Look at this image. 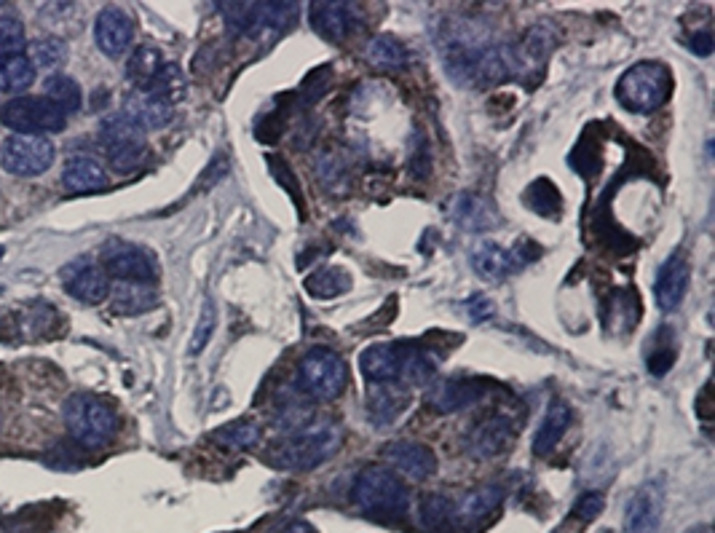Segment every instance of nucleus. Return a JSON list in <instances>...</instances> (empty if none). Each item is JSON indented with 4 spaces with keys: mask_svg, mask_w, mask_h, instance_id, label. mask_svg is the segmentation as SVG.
<instances>
[{
    "mask_svg": "<svg viewBox=\"0 0 715 533\" xmlns=\"http://www.w3.org/2000/svg\"><path fill=\"white\" fill-rule=\"evenodd\" d=\"M686 533H713V528H710V525H697V528H691V531Z\"/></svg>",
    "mask_w": 715,
    "mask_h": 533,
    "instance_id": "864d4df0",
    "label": "nucleus"
},
{
    "mask_svg": "<svg viewBox=\"0 0 715 533\" xmlns=\"http://www.w3.org/2000/svg\"><path fill=\"white\" fill-rule=\"evenodd\" d=\"M220 14L225 19L228 35L239 38V35L250 33V19H252V3H223Z\"/></svg>",
    "mask_w": 715,
    "mask_h": 533,
    "instance_id": "a19ab883",
    "label": "nucleus"
},
{
    "mask_svg": "<svg viewBox=\"0 0 715 533\" xmlns=\"http://www.w3.org/2000/svg\"><path fill=\"white\" fill-rule=\"evenodd\" d=\"M568 426H571V408H568V402L563 400L549 402L539 432H536V437H533V453H536L539 459H547L549 453L558 448V442L566 437Z\"/></svg>",
    "mask_w": 715,
    "mask_h": 533,
    "instance_id": "a878e982",
    "label": "nucleus"
},
{
    "mask_svg": "<svg viewBox=\"0 0 715 533\" xmlns=\"http://www.w3.org/2000/svg\"><path fill=\"white\" fill-rule=\"evenodd\" d=\"M298 386L308 400H338L349 386V365L333 349H308L298 362Z\"/></svg>",
    "mask_w": 715,
    "mask_h": 533,
    "instance_id": "423d86ee",
    "label": "nucleus"
},
{
    "mask_svg": "<svg viewBox=\"0 0 715 533\" xmlns=\"http://www.w3.org/2000/svg\"><path fill=\"white\" fill-rule=\"evenodd\" d=\"M282 129H284L282 118H276V113H271V116H266L258 124V140L276 142L279 137H282Z\"/></svg>",
    "mask_w": 715,
    "mask_h": 533,
    "instance_id": "09e8293b",
    "label": "nucleus"
},
{
    "mask_svg": "<svg viewBox=\"0 0 715 533\" xmlns=\"http://www.w3.org/2000/svg\"><path fill=\"white\" fill-rule=\"evenodd\" d=\"M43 97L54 105V108L59 110V113H65V116H70V113H75V110L81 108V102H84V92H81V86L75 84L73 78L65 73H54L46 78V84H43Z\"/></svg>",
    "mask_w": 715,
    "mask_h": 533,
    "instance_id": "c85d7f7f",
    "label": "nucleus"
},
{
    "mask_svg": "<svg viewBox=\"0 0 715 533\" xmlns=\"http://www.w3.org/2000/svg\"><path fill=\"white\" fill-rule=\"evenodd\" d=\"M0 121L14 129V134H49L62 132L67 126V116L59 113L46 97H14L0 110Z\"/></svg>",
    "mask_w": 715,
    "mask_h": 533,
    "instance_id": "1a4fd4ad",
    "label": "nucleus"
},
{
    "mask_svg": "<svg viewBox=\"0 0 715 533\" xmlns=\"http://www.w3.org/2000/svg\"><path fill=\"white\" fill-rule=\"evenodd\" d=\"M333 84V67H316L314 73H308V78L303 81V89H300V100L303 105H314L327 94Z\"/></svg>",
    "mask_w": 715,
    "mask_h": 533,
    "instance_id": "79ce46f5",
    "label": "nucleus"
},
{
    "mask_svg": "<svg viewBox=\"0 0 715 533\" xmlns=\"http://www.w3.org/2000/svg\"><path fill=\"white\" fill-rule=\"evenodd\" d=\"M124 116L132 118L142 132H148V129H164L172 121V108L145 89H134L124 102Z\"/></svg>",
    "mask_w": 715,
    "mask_h": 533,
    "instance_id": "393cba45",
    "label": "nucleus"
},
{
    "mask_svg": "<svg viewBox=\"0 0 715 533\" xmlns=\"http://www.w3.org/2000/svg\"><path fill=\"white\" fill-rule=\"evenodd\" d=\"M501 504H504V488L499 483L477 485L466 496H461L458 504H453V520L466 528H477L488 517L496 515Z\"/></svg>",
    "mask_w": 715,
    "mask_h": 533,
    "instance_id": "6ab92c4d",
    "label": "nucleus"
},
{
    "mask_svg": "<svg viewBox=\"0 0 715 533\" xmlns=\"http://www.w3.org/2000/svg\"><path fill=\"white\" fill-rule=\"evenodd\" d=\"M94 38H97V46H100L105 57H124L134 41L132 17L124 9H118V6L102 9L97 14V22H94Z\"/></svg>",
    "mask_w": 715,
    "mask_h": 533,
    "instance_id": "f3484780",
    "label": "nucleus"
},
{
    "mask_svg": "<svg viewBox=\"0 0 715 533\" xmlns=\"http://www.w3.org/2000/svg\"><path fill=\"white\" fill-rule=\"evenodd\" d=\"M62 185L67 193H97L108 188V172L100 161L89 156H73L62 169Z\"/></svg>",
    "mask_w": 715,
    "mask_h": 533,
    "instance_id": "b1692460",
    "label": "nucleus"
},
{
    "mask_svg": "<svg viewBox=\"0 0 715 533\" xmlns=\"http://www.w3.org/2000/svg\"><path fill=\"white\" fill-rule=\"evenodd\" d=\"M351 499L359 507V512H365L373 520H383V523L402 520L410 509L408 485L402 483L394 469L378 467V464L359 472Z\"/></svg>",
    "mask_w": 715,
    "mask_h": 533,
    "instance_id": "7ed1b4c3",
    "label": "nucleus"
},
{
    "mask_svg": "<svg viewBox=\"0 0 715 533\" xmlns=\"http://www.w3.org/2000/svg\"><path fill=\"white\" fill-rule=\"evenodd\" d=\"M351 290V276L338 266L316 268L314 274L306 279V292L314 298H338L343 292Z\"/></svg>",
    "mask_w": 715,
    "mask_h": 533,
    "instance_id": "c756f323",
    "label": "nucleus"
},
{
    "mask_svg": "<svg viewBox=\"0 0 715 533\" xmlns=\"http://www.w3.org/2000/svg\"><path fill=\"white\" fill-rule=\"evenodd\" d=\"M662 515H665V488L659 480H649L632 493L630 504L624 509L622 533H657Z\"/></svg>",
    "mask_w": 715,
    "mask_h": 533,
    "instance_id": "ddd939ff",
    "label": "nucleus"
},
{
    "mask_svg": "<svg viewBox=\"0 0 715 533\" xmlns=\"http://www.w3.org/2000/svg\"><path fill=\"white\" fill-rule=\"evenodd\" d=\"M164 67V59H161V51L153 49V46H140L129 57V65H126V75L137 89H145V86L156 78V73Z\"/></svg>",
    "mask_w": 715,
    "mask_h": 533,
    "instance_id": "c9c22d12",
    "label": "nucleus"
},
{
    "mask_svg": "<svg viewBox=\"0 0 715 533\" xmlns=\"http://www.w3.org/2000/svg\"><path fill=\"white\" fill-rule=\"evenodd\" d=\"M62 284H65V290L70 292L75 300L89 303V306L102 303L110 292L108 274H105L100 266L86 263V260H75V263L62 268Z\"/></svg>",
    "mask_w": 715,
    "mask_h": 533,
    "instance_id": "a211bd4d",
    "label": "nucleus"
},
{
    "mask_svg": "<svg viewBox=\"0 0 715 533\" xmlns=\"http://www.w3.org/2000/svg\"><path fill=\"white\" fill-rule=\"evenodd\" d=\"M3 255H6V247H3V244H0V260H3Z\"/></svg>",
    "mask_w": 715,
    "mask_h": 533,
    "instance_id": "5fc2aeb1",
    "label": "nucleus"
},
{
    "mask_svg": "<svg viewBox=\"0 0 715 533\" xmlns=\"http://www.w3.org/2000/svg\"><path fill=\"white\" fill-rule=\"evenodd\" d=\"M673 94V75L662 62H638L616 84V100L622 102V108L632 113H654L670 100Z\"/></svg>",
    "mask_w": 715,
    "mask_h": 533,
    "instance_id": "39448f33",
    "label": "nucleus"
},
{
    "mask_svg": "<svg viewBox=\"0 0 715 533\" xmlns=\"http://www.w3.org/2000/svg\"><path fill=\"white\" fill-rule=\"evenodd\" d=\"M517 434V424L512 421V416H507L504 410L501 413H488L485 418H480L477 424L466 432L464 448L472 459H496L501 453H507L512 448Z\"/></svg>",
    "mask_w": 715,
    "mask_h": 533,
    "instance_id": "9d476101",
    "label": "nucleus"
},
{
    "mask_svg": "<svg viewBox=\"0 0 715 533\" xmlns=\"http://www.w3.org/2000/svg\"><path fill=\"white\" fill-rule=\"evenodd\" d=\"M691 49L697 51L699 57H707V54L713 51V35H710V30H699V33H694V38H691Z\"/></svg>",
    "mask_w": 715,
    "mask_h": 533,
    "instance_id": "3c124183",
    "label": "nucleus"
},
{
    "mask_svg": "<svg viewBox=\"0 0 715 533\" xmlns=\"http://www.w3.org/2000/svg\"><path fill=\"white\" fill-rule=\"evenodd\" d=\"M282 533H316V531L308 523H292V525H287Z\"/></svg>",
    "mask_w": 715,
    "mask_h": 533,
    "instance_id": "603ef678",
    "label": "nucleus"
},
{
    "mask_svg": "<svg viewBox=\"0 0 715 533\" xmlns=\"http://www.w3.org/2000/svg\"><path fill=\"white\" fill-rule=\"evenodd\" d=\"M54 142L41 134H11L0 145V167L17 177H38L54 164Z\"/></svg>",
    "mask_w": 715,
    "mask_h": 533,
    "instance_id": "6e6552de",
    "label": "nucleus"
},
{
    "mask_svg": "<svg viewBox=\"0 0 715 533\" xmlns=\"http://www.w3.org/2000/svg\"><path fill=\"white\" fill-rule=\"evenodd\" d=\"M308 22L325 41L341 43L359 30L362 9L354 6V3H341V0H333V3L316 0V3L308 6Z\"/></svg>",
    "mask_w": 715,
    "mask_h": 533,
    "instance_id": "f8f14e48",
    "label": "nucleus"
},
{
    "mask_svg": "<svg viewBox=\"0 0 715 533\" xmlns=\"http://www.w3.org/2000/svg\"><path fill=\"white\" fill-rule=\"evenodd\" d=\"M408 386L402 384H373L367 394V418L375 426H389L400 421V416L410 408Z\"/></svg>",
    "mask_w": 715,
    "mask_h": 533,
    "instance_id": "412c9836",
    "label": "nucleus"
},
{
    "mask_svg": "<svg viewBox=\"0 0 715 533\" xmlns=\"http://www.w3.org/2000/svg\"><path fill=\"white\" fill-rule=\"evenodd\" d=\"M691 279L689 260L683 258L681 252H675L673 258L665 260V266L659 268L657 284H654V295L662 311H675L686 298Z\"/></svg>",
    "mask_w": 715,
    "mask_h": 533,
    "instance_id": "aec40b11",
    "label": "nucleus"
},
{
    "mask_svg": "<svg viewBox=\"0 0 715 533\" xmlns=\"http://www.w3.org/2000/svg\"><path fill=\"white\" fill-rule=\"evenodd\" d=\"M110 303H113L116 314L134 317V314H145V311L156 309L158 292L153 284L118 282L113 292H110Z\"/></svg>",
    "mask_w": 715,
    "mask_h": 533,
    "instance_id": "bb28decb",
    "label": "nucleus"
},
{
    "mask_svg": "<svg viewBox=\"0 0 715 533\" xmlns=\"http://www.w3.org/2000/svg\"><path fill=\"white\" fill-rule=\"evenodd\" d=\"M102 263H105V274H110L118 282H140L153 284L158 276L156 260L148 250H142L137 244L126 242H110L102 250Z\"/></svg>",
    "mask_w": 715,
    "mask_h": 533,
    "instance_id": "9b49d317",
    "label": "nucleus"
},
{
    "mask_svg": "<svg viewBox=\"0 0 715 533\" xmlns=\"http://www.w3.org/2000/svg\"><path fill=\"white\" fill-rule=\"evenodd\" d=\"M365 59L375 70H383V73L402 70V67H408L410 62L408 49H405L397 38H391V35H375L373 41L367 43Z\"/></svg>",
    "mask_w": 715,
    "mask_h": 533,
    "instance_id": "cd10ccee",
    "label": "nucleus"
},
{
    "mask_svg": "<svg viewBox=\"0 0 715 533\" xmlns=\"http://www.w3.org/2000/svg\"><path fill=\"white\" fill-rule=\"evenodd\" d=\"M102 148L108 153V164L118 175H132L148 159V140L140 126L124 113L108 116L100 124Z\"/></svg>",
    "mask_w": 715,
    "mask_h": 533,
    "instance_id": "0eeeda50",
    "label": "nucleus"
},
{
    "mask_svg": "<svg viewBox=\"0 0 715 533\" xmlns=\"http://www.w3.org/2000/svg\"><path fill=\"white\" fill-rule=\"evenodd\" d=\"M421 523L429 531H448L450 523H453V501L448 496H437V493L426 496L421 501Z\"/></svg>",
    "mask_w": 715,
    "mask_h": 533,
    "instance_id": "58836bf2",
    "label": "nucleus"
},
{
    "mask_svg": "<svg viewBox=\"0 0 715 533\" xmlns=\"http://www.w3.org/2000/svg\"><path fill=\"white\" fill-rule=\"evenodd\" d=\"M343 429L335 421H314L290 432L268 448L266 461L287 472H308L322 467L341 450Z\"/></svg>",
    "mask_w": 715,
    "mask_h": 533,
    "instance_id": "f03ea898",
    "label": "nucleus"
},
{
    "mask_svg": "<svg viewBox=\"0 0 715 533\" xmlns=\"http://www.w3.org/2000/svg\"><path fill=\"white\" fill-rule=\"evenodd\" d=\"M665 333H659V338L649 346V359H646V365H649V373L657 375V378H662V375L670 373V367L675 365V359H678V351H675L673 346V338H670V333H667V327H662Z\"/></svg>",
    "mask_w": 715,
    "mask_h": 533,
    "instance_id": "ea45409f",
    "label": "nucleus"
},
{
    "mask_svg": "<svg viewBox=\"0 0 715 533\" xmlns=\"http://www.w3.org/2000/svg\"><path fill=\"white\" fill-rule=\"evenodd\" d=\"M466 309V317H469V322H474V325H480V322H488V319L496 314V306H493L491 298H485V295H474V298H469L464 303Z\"/></svg>",
    "mask_w": 715,
    "mask_h": 533,
    "instance_id": "de8ad7c7",
    "label": "nucleus"
},
{
    "mask_svg": "<svg viewBox=\"0 0 715 533\" xmlns=\"http://www.w3.org/2000/svg\"><path fill=\"white\" fill-rule=\"evenodd\" d=\"M25 22L11 3H0V57H14L25 51Z\"/></svg>",
    "mask_w": 715,
    "mask_h": 533,
    "instance_id": "2f4dec72",
    "label": "nucleus"
},
{
    "mask_svg": "<svg viewBox=\"0 0 715 533\" xmlns=\"http://www.w3.org/2000/svg\"><path fill=\"white\" fill-rule=\"evenodd\" d=\"M432 172V153H429V142L421 132L413 134L410 142V175L416 180H426Z\"/></svg>",
    "mask_w": 715,
    "mask_h": 533,
    "instance_id": "37998d69",
    "label": "nucleus"
},
{
    "mask_svg": "<svg viewBox=\"0 0 715 533\" xmlns=\"http://www.w3.org/2000/svg\"><path fill=\"white\" fill-rule=\"evenodd\" d=\"M145 92L153 94L156 100L167 102L169 108H172V105L183 100L185 92H188V84H185L183 70H180L177 65H167V62H164V67L158 70L156 78H153V81L145 86Z\"/></svg>",
    "mask_w": 715,
    "mask_h": 533,
    "instance_id": "72a5a7b5",
    "label": "nucleus"
},
{
    "mask_svg": "<svg viewBox=\"0 0 715 533\" xmlns=\"http://www.w3.org/2000/svg\"><path fill=\"white\" fill-rule=\"evenodd\" d=\"M450 217H453V223H456L461 231H466V234H485V231L499 228L501 223L496 204L472 191L458 193L456 199L450 201Z\"/></svg>",
    "mask_w": 715,
    "mask_h": 533,
    "instance_id": "2eb2a0df",
    "label": "nucleus"
},
{
    "mask_svg": "<svg viewBox=\"0 0 715 533\" xmlns=\"http://www.w3.org/2000/svg\"><path fill=\"white\" fill-rule=\"evenodd\" d=\"M215 325H217L215 306H212V303L207 300V303H204V309H201L196 333H193V338H191V354H201V351L207 349L209 338H212V333H215Z\"/></svg>",
    "mask_w": 715,
    "mask_h": 533,
    "instance_id": "a18cd8bd",
    "label": "nucleus"
},
{
    "mask_svg": "<svg viewBox=\"0 0 715 533\" xmlns=\"http://www.w3.org/2000/svg\"><path fill=\"white\" fill-rule=\"evenodd\" d=\"M65 426L75 445L100 450L118 432L116 408L97 394H73L65 402Z\"/></svg>",
    "mask_w": 715,
    "mask_h": 533,
    "instance_id": "20e7f679",
    "label": "nucleus"
},
{
    "mask_svg": "<svg viewBox=\"0 0 715 533\" xmlns=\"http://www.w3.org/2000/svg\"><path fill=\"white\" fill-rule=\"evenodd\" d=\"M268 169H271V175L279 180V185L290 191V196L295 199V207H298L300 215H303V193H300V185L298 180H295V172L290 169V164L279 159V156H268Z\"/></svg>",
    "mask_w": 715,
    "mask_h": 533,
    "instance_id": "c03bdc74",
    "label": "nucleus"
},
{
    "mask_svg": "<svg viewBox=\"0 0 715 533\" xmlns=\"http://www.w3.org/2000/svg\"><path fill=\"white\" fill-rule=\"evenodd\" d=\"M298 3H252L250 38H266L268 33L282 35L298 22Z\"/></svg>",
    "mask_w": 715,
    "mask_h": 533,
    "instance_id": "5701e85b",
    "label": "nucleus"
},
{
    "mask_svg": "<svg viewBox=\"0 0 715 533\" xmlns=\"http://www.w3.org/2000/svg\"><path fill=\"white\" fill-rule=\"evenodd\" d=\"M35 81V67L25 54L0 57V92L19 94L30 89Z\"/></svg>",
    "mask_w": 715,
    "mask_h": 533,
    "instance_id": "7c9ffc66",
    "label": "nucleus"
},
{
    "mask_svg": "<svg viewBox=\"0 0 715 533\" xmlns=\"http://www.w3.org/2000/svg\"><path fill=\"white\" fill-rule=\"evenodd\" d=\"M27 59L33 62L35 70L54 75L59 67L65 65L67 46L65 41H59V38H41V41L33 43V49H30V57Z\"/></svg>",
    "mask_w": 715,
    "mask_h": 533,
    "instance_id": "4c0bfd02",
    "label": "nucleus"
},
{
    "mask_svg": "<svg viewBox=\"0 0 715 533\" xmlns=\"http://www.w3.org/2000/svg\"><path fill=\"white\" fill-rule=\"evenodd\" d=\"M359 370L370 384L426 386L434 378V362L413 343H375L359 354Z\"/></svg>",
    "mask_w": 715,
    "mask_h": 533,
    "instance_id": "f257e3e1",
    "label": "nucleus"
},
{
    "mask_svg": "<svg viewBox=\"0 0 715 533\" xmlns=\"http://www.w3.org/2000/svg\"><path fill=\"white\" fill-rule=\"evenodd\" d=\"M469 260H472L474 274L483 276L485 282H504L515 271H520L515 252L504 250L496 242H480L469 252Z\"/></svg>",
    "mask_w": 715,
    "mask_h": 533,
    "instance_id": "4be33fe9",
    "label": "nucleus"
},
{
    "mask_svg": "<svg viewBox=\"0 0 715 533\" xmlns=\"http://www.w3.org/2000/svg\"><path fill=\"white\" fill-rule=\"evenodd\" d=\"M491 389L485 378H442L429 389V405L437 413H464Z\"/></svg>",
    "mask_w": 715,
    "mask_h": 533,
    "instance_id": "4468645a",
    "label": "nucleus"
},
{
    "mask_svg": "<svg viewBox=\"0 0 715 533\" xmlns=\"http://www.w3.org/2000/svg\"><path fill=\"white\" fill-rule=\"evenodd\" d=\"M694 410H697V416L702 418V421H710V418H713V384H710V381H707V384L702 386V392L697 394Z\"/></svg>",
    "mask_w": 715,
    "mask_h": 533,
    "instance_id": "8fccbe9b",
    "label": "nucleus"
},
{
    "mask_svg": "<svg viewBox=\"0 0 715 533\" xmlns=\"http://www.w3.org/2000/svg\"><path fill=\"white\" fill-rule=\"evenodd\" d=\"M316 175L330 193H346L351 188V172L346 161L335 153H325L316 161Z\"/></svg>",
    "mask_w": 715,
    "mask_h": 533,
    "instance_id": "e433bc0d",
    "label": "nucleus"
},
{
    "mask_svg": "<svg viewBox=\"0 0 715 533\" xmlns=\"http://www.w3.org/2000/svg\"><path fill=\"white\" fill-rule=\"evenodd\" d=\"M383 459L410 480H429L437 472V456L424 442L394 440L383 448Z\"/></svg>",
    "mask_w": 715,
    "mask_h": 533,
    "instance_id": "dca6fc26",
    "label": "nucleus"
},
{
    "mask_svg": "<svg viewBox=\"0 0 715 533\" xmlns=\"http://www.w3.org/2000/svg\"><path fill=\"white\" fill-rule=\"evenodd\" d=\"M603 512V493L600 491H587L579 496V501H576L574 512H571V517H576V520H582V523L590 525L595 517Z\"/></svg>",
    "mask_w": 715,
    "mask_h": 533,
    "instance_id": "49530a36",
    "label": "nucleus"
},
{
    "mask_svg": "<svg viewBox=\"0 0 715 533\" xmlns=\"http://www.w3.org/2000/svg\"><path fill=\"white\" fill-rule=\"evenodd\" d=\"M525 204L536 212V215L541 217H549V220H555V217H560V212H563V199H560V191L555 188V183L552 180H547V177H541V180H536V183L525 191Z\"/></svg>",
    "mask_w": 715,
    "mask_h": 533,
    "instance_id": "f704fd0d",
    "label": "nucleus"
},
{
    "mask_svg": "<svg viewBox=\"0 0 715 533\" xmlns=\"http://www.w3.org/2000/svg\"><path fill=\"white\" fill-rule=\"evenodd\" d=\"M212 442L223 450H250L260 442V426L255 421H231L212 432Z\"/></svg>",
    "mask_w": 715,
    "mask_h": 533,
    "instance_id": "473e14b6",
    "label": "nucleus"
}]
</instances>
